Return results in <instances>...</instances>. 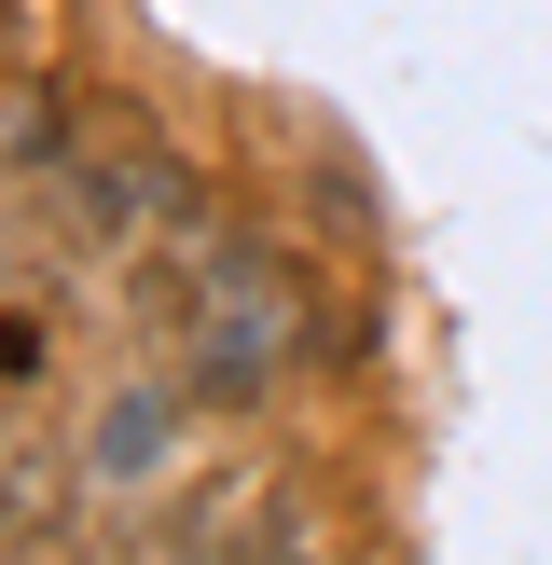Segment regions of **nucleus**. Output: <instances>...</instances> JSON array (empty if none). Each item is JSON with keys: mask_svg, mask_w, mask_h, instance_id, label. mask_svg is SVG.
Instances as JSON below:
<instances>
[{"mask_svg": "<svg viewBox=\"0 0 552 565\" xmlns=\"http://www.w3.org/2000/svg\"><path fill=\"white\" fill-rule=\"evenodd\" d=\"M42 373H55V331L28 303H0V386H42Z\"/></svg>", "mask_w": 552, "mask_h": 565, "instance_id": "nucleus-3", "label": "nucleus"}, {"mask_svg": "<svg viewBox=\"0 0 552 565\" xmlns=\"http://www.w3.org/2000/svg\"><path fill=\"white\" fill-rule=\"evenodd\" d=\"M0 565H83V539H70V497L42 511V483H14V511H0Z\"/></svg>", "mask_w": 552, "mask_h": 565, "instance_id": "nucleus-2", "label": "nucleus"}, {"mask_svg": "<svg viewBox=\"0 0 552 565\" xmlns=\"http://www.w3.org/2000/svg\"><path fill=\"white\" fill-rule=\"evenodd\" d=\"M125 565H208V539H152V552H125Z\"/></svg>", "mask_w": 552, "mask_h": 565, "instance_id": "nucleus-4", "label": "nucleus"}, {"mask_svg": "<svg viewBox=\"0 0 552 565\" xmlns=\"http://www.w3.org/2000/svg\"><path fill=\"white\" fill-rule=\"evenodd\" d=\"M152 441H180V401H166V386H125L110 428H97V469H110V483H138V469H166Z\"/></svg>", "mask_w": 552, "mask_h": 565, "instance_id": "nucleus-1", "label": "nucleus"}]
</instances>
